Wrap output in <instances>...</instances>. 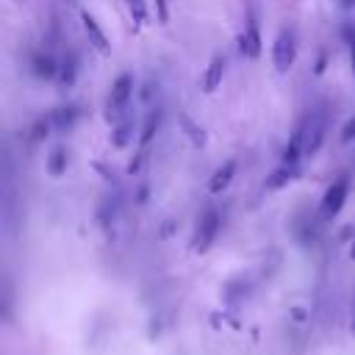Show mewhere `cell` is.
Returning <instances> with one entry per match:
<instances>
[{
    "label": "cell",
    "instance_id": "9",
    "mask_svg": "<svg viewBox=\"0 0 355 355\" xmlns=\"http://www.w3.org/2000/svg\"><path fill=\"white\" fill-rule=\"evenodd\" d=\"M233 175H236V161H225L214 175H211V180H208V191L211 194H219V191H225L227 186H230V180H233Z\"/></svg>",
    "mask_w": 355,
    "mask_h": 355
},
{
    "label": "cell",
    "instance_id": "16",
    "mask_svg": "<svg viewBox=\"0 0 355 355\" xmlns=\"http://www.w3.org/2000/svg\"><path fill=\"white\" fill-rule=\"evenodd\" d=\"M75 55H69V58H64L61 61V67H58V80L64 83V86H69L72 80H75Z\"/></svg>",
    "mask_w": 355,
    "mask_h": 355
},
{
    "label": "cell",
    "instance_id": "7",
    "mask_svg": "<svg viewBox=\"0 0 355 355\" xmlns=\"http://www.w3.org/2000/svg\"><path fill=\"white\" fill-rule=\"evenodd\" d=\"M239 50L247 55V58H258L261 55V31L255 25V19H250L239 36Z\"/></svg>",
    "mask_w": 355,
    "mask_h": 355
},
{
    "label": "cell",
    "instance_id": "21",
    "mask_svg": "<svg viewBox=\"0 0 355 355\" xmlns=\"http://www.w3.org/2000/svg\"><path fill=\"white\" fill-rule=\"evenodd\" d=\"M352 69H355V42H352Z\"/></svg>",
    "mask_w": 355,
    "mask_h": 355
},
{
    "label": "cell",
    "instance_id": "23",
    "mask_svg": "<svg viewBox=\"0 0 355 355\" xmlns=\"http://www.w3.org/2000/svg\"><path fill=\"white\" fill-rule=\"evenodd\" d=\"M352 333H355V313H352Z\"/></svg>",
    "mask_w": 355,
    "mask_h": 355
},
{
    "label": "cell",
    "instance_id": "13",
    "mask_svg": "<svg viewBox=\"0 0 355 355\" xmlns=\"http://www.w3.org/2000/svg\"><path fill=\"white\" fill-rule=\"evenodd\" d=\"M33 72H36L39 78H53V75L58 72V67H55V61H53L47 53H44V55L39 53V55L33 58Z\"/></svg>",
    "mask_w": 355,
    "mask_h": 355
},
{
    "label": "cell",
    "instance_id": "5",
    "mask_svg": "<svg viewBox=\"0 0 355 355\" xmlns=\"http://www.w3.org/2000/svg\"><path fill=\"white\" fill-rule=\"evenodd\" d=\"M347 194H349V180L347 178H338V180H333L330 186H327V191H324V197H322V205H319V216L322 219H333L341 208H344V202H347Z\"/></svg>",
    "mask_w": 355,
    "mask_h": 355
},
{
    "label": "cell",
    "instance_id": "11",
    "mask_svg": "<svg viewBox=\"0 0 355 355\" xmlns=\"http://www.w3.org/2000/svg\"><path fill=\"white\" fill-rule=\"evenodd\" d=\"M300 155H305V150H302V130L297 128V130L291 133V139H288L286 150H283V164H291V166H297Z\"/></svg>",
    "mask_w": 355,
    "mask_h": 355
},
{
    "label": "cell",
    "instance_id": "14",
    "mask_svg": "<svg viewBox=\"0 0 355 355\" xmlns=\"http://www.w3.org/2000/svg\"><path fill=\"white\" fill-rule=\"evenodd\" d=\"M158 122H161V111H150V116H147V122H144V128H141V139H139L141 147H147V144L153 141V136H155V130H158Z\"/></svg>",
    "mask_w": 355,
    "mask_h": 355
},
{
    "label": "cell",
    "instance_id": "2",
    "mask_svg": "<svg viewBox=\"0 0 355 355\" xmlns=\"http://www.w3.org/2000/svg\"><path fill=\"white\" fill-rule=\"evenodd\" d=\"M294 61H297V39H294V31L283 28L275 36V44H272V64L280 72H286V69L294 67Z\"/></svg>",
    "mask_w": 355,
    "mask_h": 355
},
{
    "label": "cell",
    "instance_id": "15",
    "mask_svg": "<svg viewBox=\"0 0 355 355\" xmlns=\"http://www.w3.org/2000/svg\"><path fill=\"white\" fill-rule=\"evenodd\" d=\"M75 116H78V111H75V108H61V111H55L50 119H53V125H55L58 130H64V128H72Z\"/></svg>",
    "mask_w": 355,
    "mask_h": 355
},
{
    "label": "cell",
    "instance_id": "8",
    "mask_svg": "<svg viewBox=\"0 0 355 355\" xmlns=\"http://www.w3.org/2000/svg\"><path fill=\"white\" fill-rule=\"evenodd\" d=\"M222 78H225V58L222 55H214L211 64H208V69H205V75H202V92L205 94H214L219 89Z\"/></svg>",
    "mask_w": 355,
    "mask_h": 355
},
{
    "label": "cell",
    "instance_id": "22",
    "mask_svg": "<svg viewBox=\"0 0 355 355\" xmlns=\"http://www.w3.org/2000/svg\"><path fill=\"white\" fill-rule=\"evenodd\" d=\"M349 255L355 258V239H352V247H349Z\"/></svg>",
    "mask_w": 355,
    "mask_h": 355
},
{
    "label": "cell",
    "instance_id": "19",
    "mask_svg": "<svg viewBox=\"0 0 355 355\" xmlns=\"http://www.w3.org/2000/svg\"><path fill=\"white\" fill-rule=\"evenodd\" d=\"M352 139H355V116H349V119H347V125L341 128V141H344V144H349Z\"/></svg>",
    "mask_w": 355,
    "mask_h": 355
},
{
    "label": "cell",
    "instance_id": "17",
    "mask_svg": "<svg viewBox=\"0 0 355 355\" xmlns=\"http://www.w3.org/2000/svg\"><path fill=\"white\" fill-rule=\"evenodd\" d=\"M128 139H130V122L125 119V122H119V128H116V133H114L111 144H114V147H125V144H128Z\"/></svg>",
    "mask_w": 355,
    "mask_h": 355
},
{
    "label": "cell",
    "instance_id": "12",
    "mask_svg": "<svg viewBox=\"0 0 355 355\" xmlns=\"http://www.w3.org/2000/svg\"><path fill=\"white\" fill-rule=\"evenodd\" d=\"M67 172V150L64 147H53L47 155V175L50 178H61Z\"/></svg>",
    "mask_w": 355,
    "mask_h": 355
},
{
    "label": "cell",
    "instance_id": "20",
    "mask_svg": "<svg viewBox=\"0 0 355 355\" xmlns=\"http://www.w3.org/2000/svg\"><path fill=\"white\" fill-rule=\"evenodd\" d=\"M341 6H344V8H352V6H355V0H341Z\"/></svg>",
    "mask_w": 355,
    "mask_h": 355
},
{
    "label": "cell",
    "instance_id": "10",
    "mask_svg": "<svg viewBox=\"0 0 355 355\" xmlns=\"http://www.w3.org/2000/svg\"><path fill=\"white\" fill-rule=\"evenodd\" d=\"M297 178V166H291V164H283V166H277L269 178H266V189L269 191H275V189H283V186H288L291 180Z\"/></svg>",
    "mask_w": 355,
    "mask_h": 355
},
{
    "label": "cell",
    "instance_id": "24",
    "mask_svg": "<svg viewBox=\"0 0 355 355\" xmlns=\"http://www.w3.org/2000/svg\"><path fill=\"white\" fill-rule=\"evenodd\" d=\"M17 3H25V0H17Z\"/></svg>",
    "mask_w": 355,
    "mask_h": 355
},
{
    "label": "cell",
    "instance_id": "3",
    "mask_svg": "<svg viewBox=\"0 0 355 355\" xmlns=\"http://www.w3.org/2000/svg\"><path fill=\"white\" fill-rule=\"evenodd\" d=\"M216 233H219V211H216V208H208V211L197 219V227H194V239H191L194 252H205V250L214 244Z\"/></svg>",
    "mask_w": 355,
    "mask_h": 355
},
{
    "label": "cell",
    "instance_id": "18",
    "mask_svg": "<svg viewBox=\"0 0 355 355\" xmlns=\"http://www.w3.org/2000/svg\"><path fill=\"white\" fill-rule=\"evenodd\" d=\"M128 8H130V14H133V19H136L139 25L147 19V8H144V0H128Z\"/></svg>",
    "mask_w": 355,
    "mask_h": 355
},
{
    "label": "cell",
    "instance_id": "1",
    "mask_svg": "<svg viewBox=\"0 0 355 355\" xmlns=\"http://www.w3.org/2000/svg\"><path fill=\"white\" fill-rule=\"evenodd\" d=\"M300 130H302V150H305V155H316L322 141H324V133H327V114L324 111H311L302 119Z\"/></svg>",
    "mask_w": 355,
    "mask_h": 355
},
{
    "label": "cell",
    "instance_id": "4",
    "mask_svg": "<svg viewBox=\"0 0 355 355\" xmlns=\"http://www.w3.org/2000/svg\"><path fill=\"white\" fill-rule=\"evenodd\" d=\"M130 94H133V75H130V72H122V75L114 80L111 92H108V103H105L108 119H116V116L125 111Z\"/></svg>",
    "mask_w": 355,
    "mask_h": 355
},
{
    "label": "cell",
    "instance_id": "6",
    "mask_svg": "<svg viewBox=\"0 0 355 355\" xmlns=\"http://www.w3.org/2000/svg\"><path fill=\"white\" fill-rule=\"evenodd\" d=\"M80 22H83V31H86V36H89V44L97 50V53H108L111 50V44H108V39H105V33H103V28L97 25V19L89 14V11H83L80 14Z\"/></svg>",
    "mask_w": 355,
    "mask_h": 355
}]
</instances>
